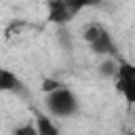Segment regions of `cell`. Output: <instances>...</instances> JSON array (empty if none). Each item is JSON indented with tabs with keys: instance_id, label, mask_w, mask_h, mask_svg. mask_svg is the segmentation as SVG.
Returning a JSON list of instances; mask_svg holds the SVG:
<instances>
[{
	"instance_id": "cell-1",
	"label": "cell",
	"mask_w": 135,
	"mask_h": 135,
	"mask_svg": "<svg viewBox=\"0 0 135 135\" xmlns=\"http://www.w3.org/2000/svg\"><path fill=\"white\" fill-rule=\"evenodd\" d=\"M46 108L55 116H72L78 110V99L70 89L61 84L59 89L46 93Z\"/></svg>"
},
{
	"instance_id": "cell-2",
	"label": "cell",
	"mask_w": 135,
	"mask_h": 135,
	"mask_svg": "<svg viewBox=\"0 0 135 135\" xmlns=\"http://www.w3.org/2000/svg\"><path fill=\"white\" fill-rule=\"evenodd\" d=\"M114 80H116V89L124 95V99L129 103H133L135 101V68L129 61H124V59L118 57Z\"/></svg>"
},
{
	"instance_id": "cell-3",
	"label": "cell",
	"mask_w": 135,
	"mask_h": 135,
	"mask_svg": "<svg viewBox=\"0 0 135 135\" xmlns=\"http://www.w3.org/2000/svg\"><path fill=\"white\" fill-rule=\"evenodd\" d=\"M95 53H99V55H110V57H114L116 55V46H114V40H112V36L108 34V30H103L91 44H89Z\"/></svg>"
},
{
	"instance_id": "cell-4",
	"label": "cell",
	"mask_w": 135,
	"mask_h": 135,
	"mask_svg": "<svg viewBox=\"0 0 135 135\" xmlns=\"http://www.w3.org/2000/svg\"><path fill=\"white\" fill-rule=\"evenodd\" d=\"M49 19L57 25H63L70 21V15L63 6V0H49Z\"/></svg>"
},
{
	"instance_id": "cell-5",
	"label": "cell",
	"mask_w": 135,
	"mask_h": 135,
	"mask_svg": "<svg viewBox=\"0 0 135 135\" xmlns=\"http://www.w3.org/2000/svg\"><path fill=\"white\" fill-rule=\"evenodd\" d=\"M36 133L38 135H59V129L46 114L36 112Z\"/></svg>"
},
{
	"instance_id": "cell-6",
	"label": "cell",
	"mask_w": 135,
	"mask_h": 135,
	"mask_svg": "<svg viewBox=\"0 0 135 135\" xmlns=\"http://www.w3.org/2000/svg\"><path fill=\"white\" fill-rule=\"evenodd\" d=\"M19 86H21V80H19L13 72L0 68V91H15V89H19Z\"/></svg>"
},
{
	"instance_id": "cell-7",
	"label": "cell",
	"mask_w": 135,
	"mask_h": 135,
	"mask_svg": "<svg viewBox=\"0 0 135 135\" xmlns=\"http://www.w3.org/2000/svg\"><path fill=\"white\" fill-rule=\"evenodd\" d=\"M91 4H99V0H63V6L70 15V19H74L82 8L91 6Z\"/></svg>"
},
{
	"instance_id": "cell-8",
	"label": "cell",
	"mask_w": 135,
	"mask_h": 135,
	"mask_svg": "<svg viewBox=\"0 0 135 135\" xmlns=\"http://www.w3.org/2000/svg\"><path fill=\"white\" fill-rule=\"evenodd\" d=\"M103 30H105V27H103L101 23H89V25L84 27V34H82L84 42H89V44H91V42H93V40H95V38H97Z\"/></svg>"
},
{
	"instance_id": "cell-9",
	"label": "cell",
	"mask_w": 135,
	"mask_h": 135,
	"mask_svg": "<svg viewBox=\"0 0 135 135\" xmlns=\"http://www.w3.org/2000/svg\"><path fill=\"white\" fill-rule=\"evenodd\" d=\"M59 86H61V82L55 80V78H46V80L42 82V91H44V93H51V91H55V89H59Z\"/></svg>"
},
{
	"instance_id": "cell-10",
	"label": "cell",
	"mask_w": 135,
	"mask_h": 135,
	"mask_svg": "<svg viewBox=\"0 0 135 135\" xmlns=\"http://www.w3.org/2000/svg\"><path fill=\"white\" fill-rule=\"evenodd\" d=\"M15 135H38V133H36V127L34 124H23V127H19L15 131Z\"/></svg>"
},
{
	"instance_id": "cell-11",
	"label": "cell",
	"mask_w": 135,
	"mask_h": 135,
	"mask_svg": "<svg viewBox=\"0 0 135 135\" xmlns=\"http://www.w3.org/2000/svg\"><path fill=\"white\" fill-rule=\"evenodd\" d=\"M101 72L108 74V76H114V72H116V63H114V61H105V63L101 65Z\"/></svg>"
}]
</instances>
